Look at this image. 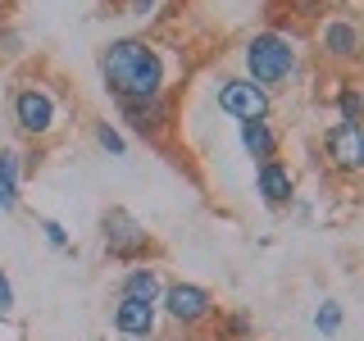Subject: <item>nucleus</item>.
Listing matches in <instances>:
<instances>
[{
	"label": "nucleus",
	"instance_id": "5",
	"mask_svg": "<svg viewBox=\"0 0 364 341\" xmlns=\"http://www.w3.org/2000/svg\"><path fill=\"white\" fill-rule=\"evenodd\" d=\"M155 305H159V318L178 332H205L219 318V296L191 278H168Z\"/></svg>",
	"mask_w": 364,
	"mask_h": 341
},
{
	"label": "nucleus",
	"instance_id": "12",
	"mask_svg": "<svg viewBox=\"0 0 364 341\" xmlns=\"http://www.w3.org/2000/svg\"><path fill=\"white\" fill-rule=\"evenodd\" d=\"M237 141L250 164H264V159H282V128L273 119H250L237 123Z\"/></svg>",
	"mask_w": 364,
	"mask_h": 341
},
{
	"label": "nucleus",
	"instance_id": "10",
	"mask_svg": "<svg viewBox=\"0 0 364 341\" xmlns=\"http://www.w3.org/2000/svg\"><path fill=\"white\" fill-rule=\"evenodd\" d=\"M159 305L155 301H132V296H114V310H109V328L123 341H155L159 337Z\"/></svg>",
	"mask_w": 364,
	"mask_h": 341
},
{
	"label": "nucleus",
	"instance_id": "4",
	"mask_svg": "<svg viewBox=\"0 0 364 341\" xmlns=\"http://www.w3.org/2000/svg\"><path fill=\"white\" fill-rule=\"evenodd\" d=\"M100 250H105V259L114 264H159V242L155 232L136 219L132 210H123V205H105L100 210Z\"/></svg>",
	"mask_w": 364,
	"mask_h": 341
},
{
	"label": "nucleus",
	"instance_id": "23",
	"mask_svg": "<svg viewBox=\"0 0 364 341\" xmlns=\"http://www.w3.org/2000/svg\"><path fill=\"white\" fill-rule=\"evenodd\" d=\"M14 282H9V273L0 269V314H14Z\"/></svg>",
	"mask_w": 364,
	"mask_h": 341
},
{
	"label": "nucleus",
	"instance_id": "20",
	"mask_svg": "<svg viewBox=\"0 0 364 341\" xmlns=\"http://www.w3.org/2000/svg\"><path fill=\"white\" fill-rule=\"evenodd\" d=\"M287 5H291V14L301 18V23H318V18L328 14V5H323V0H287Z\"/></svg>",
	"mask_w": 364,
	"mask_h": 341
},
{
	"label": "nucleus",
	"instance_id": "2",
	"mask_svg": "<svg viewBox=\"0 0 364 341\" xmlns=\"http://www.w3.org/2000/svg\"><path fill=\"white\" fill-rule=\"evenodd\" d=\"M68 114H73V105H68V96L55 82L23 77V82H14V91H9V119H14L18 136H28V141L46 146L68 123Z\"/></svg>",
	"mask_w": 364,
	"mask_h": 341
},
{
	"label": "nucleus",
	"instance_id": "11",
	"mask_svg": "<svg viewBox=\"0 0 364 341\" xmlns=\"http://www.w3.org/2000/svg\"><path fill=\"white\" fill-rule=\"evenodd\" d=\"M255 196L273 214L291 210L296 205V168L287 159H264V164H255Z\"/></svg>",
	"mask_w": 364,
	"mask_h": 341
},
{
	"label": "nucleus",
	"instance_id": "13",
	"mask_svg": "<svg viewBox=\"0 0 364 341\" xmlns=\"http://www.w3.org/2000/svg\"><path fill=\"white\" fill-rule=\"evenodd\" d=\"M164 269L159 264H128L119 278V287L114 296H132V301H159V291H164Z\"/></svg>",
	"mask_w": 364,
	"mask_h": 341
},
{
	"label": "nucleus",
	"instance_id": "14",
	"mask_svg": "<svg viewBox=\"0 0 364 341\" xmlns=\"http://www.w3.org/2000/svg\"><path fill=\"white\" fill-rule=\"evenodd\" d=\"M23 205V164L18 146H0V214H14Z\"/></svg>",
	"mask_w": 364,
	"mask_h": 341
},
{
	"label": "nucleus",
	"instance_id": "19",
	"mask_svg": "<svg viewBox=\"0 0 364 341\" xmlns=\"http://www.w3.org/2000/svg\"><path fill=\"white\" fill-rule=\"evenodd\" d=\"M37 232L46 237V246L50 250H60V255H73V237H68V227L60 223V219H37Z\"/></svg>",
	"mask_w": 364,
	"mask_h": 341
},
{
	"label": "nucleus",
	"instance_id": "25",
	"mask_svg": "<svg viewBox=\"0 0 364 341\" xmlns=\"http://www.w3.org/2000/svg\"><path fill=\"white\" fill-rule=\"evenodd\" d=\"M100 5H105V9H119V14H123V0H100Z\"/></svg>",
	"mask_w": 364,
	"mask_h": 341
},
{
	"label": "nucleus",
	"instance_id": "8",
	"mask_svg": "<svg viewBox=\"0 0 364 341\" xmlns=\"http://www.w3.org/2000/svg\"><path fill=\"white\" fill-rule=\"evenodd\" d=\"M318 146H323V159L337 178H360L364 173V128L360 123H341V119L328 123L323 136H318Z\"/></svg>",
	"mask_w": 364,
	"mask_h": 341
},
{
	"label": "nucleus",
	"instance_id": "18",
	"mask_svg": "<svg viewBox=\"0 0 364 341\" xmlns=\"http://www.w3.org/2000/svg\"><path fill=\"white\" fill-rule=\"evenodd\" d=\"M219 341H255V318L242 310L219 314Z\"/></svg>",
	"mask_w": 364,
	"mask_h": 341
},
{
	"label": "nucleus",
	"instance_id": "7",
	"mask_svg": "<svg viewBox=\"0 0 364 341\" xmlns=\"http://www.w3.org/2000/svg\"><path fill=\"white\" fill-rule=\"evenodd\" d=\"M318 50H323L328 64H341V68H355L360 55H364V32L355 14H323L318 18Z\"/></svg>",
	"mask_w": 364,
	"mask_h": 341
},
{
	"label": "nucleus",
	"instance_id": "15",
	"mask_svg": "<svg viewBox=\"0 0 364 341\" xmlns=\"http://www.w3.org/2000/svg\"><path fill=\"white\" fill-rule=\"evenodd\" d=\"M91 136H96V146L105 151L109 159H128V132L119 128V123L109 119H91Z\"/></svg>",
	"mask_w": 364,
	"mask_h": 341
},
{
	"label": "nucleus",
	"instance_id": "3",
	"mask_svg": "<svg viewBox=\"0 0 364 341\" xmlns=\"http://www.w3.org/2000/svg\"><path fill=\"white\" fill-rule=\"evenodd\" d=\"M301 73V50L287 32H273V28H259L242 41V77H250L255 87H264L269 96H278L282 87L296 82Z\"/></svg>",
	"mask_w": 364,
	"mask_h": 341
},
{
	"label": "nucleus",
	"instance_id": "21",
	"mask_svg": "<svg viewBox=\"0 0 364 341\" xmlns=\"http://www.w3.org/2000/svg\"><path fill=\"white\" fill-rule=\"evenodd\" d=\"M0 55H23V32L18 28H0Z\"/></svg>",
	"mask_w": 364,
	"mask_h": 341
},
{
	"label": "nucleus",
	"instance_id": "22",
	"mask_svg": "<svg viewBox=\"0 0 364 341\" xmlns=\"http://www.w3.org/2000/svg\"><path fill=\"white\" fill-rule=\"evenodd\" d=\"M159 0H123V18H151Z\"/></svg>",
	"mask_w": 364,
	"mask_h": 341
},
{
	"label": "nucleus",
	"instance_id": "17",
	"mask_svg": "<svg viewBox=\"0 0 364 341\" xmlns=\"http://www.w3.org/2000/svg\"><path fill=\"white\" fill-rule=\"evenodd\" d=\"M341 328H346V305H341V301H323V305L314 310V332L333 341Z\"/></svg>",
	"mask_w": 364,
	"mask_h": 341
},
{
	"label": "nucleus",
	"instance_id": "6",
	"mask_svg": "<svg viewBox=\"0 0 364 341\" xmlns=\"http://www.w3.org/2000/svg\"><path fill=\"white\" fill-rule=\"evenodd\" d=\"M214 105L228 114L232 123H250V119H273V96L264 87H255L242 73H223L214 77Z\"/></svg>",
	"mask_w": 364,
	"mask_h": 341
},
{
	"label": "nucleus",
	"instance_id": "24",
	"mask_svg": "<svg viewBox=\"0 0 364 341\" xmlns=\"http://www.w3.org/2000/svg\"><path fill=\"white\" fill-rule=\"evenodd\" d=\"M9 18H14V0H0V28H5Z\"/></svg>",
	"mask_w": 364,
	"mask_h": 341
},
{
	"label": "nucleus",
	"instance_id": "16",
	"mask_svg": "<svg viewBox=\"0 0 364 341\" xmlns=\"http://www.w3.org/2000/svg\"><path fill=\"white\" fill-rule=\"evenodd\" d=\"M333 109H337L341 123H360V119H364V87L341 82V87L333 91Z\"/></svg>",
	"mask_w": 364,
	"mask_h": 341
},
{
	"label": "nucleus",
	"instance_id": "1",
	"mask_svg": "<svg viewBox=\"0 0 364 341\" xmlns=\"http://www.w3.org/2000/svg\"><path fill=\"white\" fill-rule=\"evenodd\" d=\"M96 73L114 105H141V100L168 96V55L146 32L109 37L96 55Z\"/></svg>",
	"mask_w": 364,
	"mask_h": 341
},
{
	"label": "nucleus",
	"instance_id": "9",
	"mask_svg": "<svg viewBox=\"0 0 364 341\" xmlns=\"http://www.w3.org/2000/svg\"><path fill=\"white\" fill-rule=\"evenodd\" d=\"M119 119L128 123V132L141 136L146 146H159L173 132L178 105H173V96H155V100H141V105H119Z\"/></svg>",
	"mask_w": 364,
	"mask_h": 341
}]
</instances>
